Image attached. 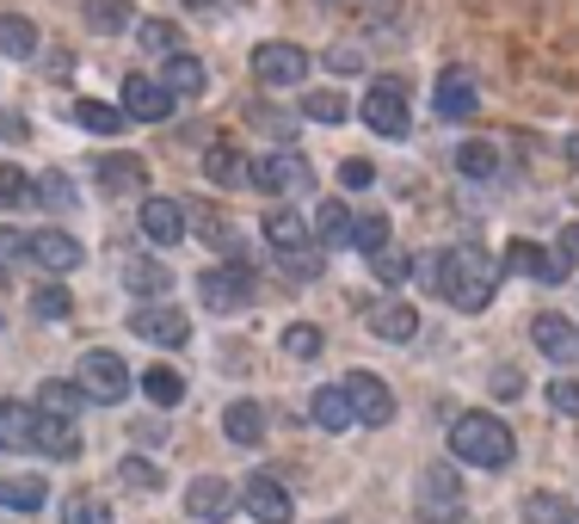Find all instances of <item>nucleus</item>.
I'll use <instances>...</instances> for the list:
<instances>
[{"instance_id":"obj_1","label":"nucleus","mask_w":579,"mask_h":524,"mask_svg":"<svg viewBox=\"0 0 579 524\" xmlns=\"http://www.w3.org/2000/svg\"><path fill=\"white\" fill-rule=\"evenodd\" d=\"M425 278H432L438 296L462 315H481L493 296H500V266H493L481 247H450V254L425 259Z\"/></svg>"},{"instance_id":"obj_2","label":"nucleus","mask_w":579,"mask_h":524,"mask_svg":"<svg viewBox=\"0 0 579 524\" xmlns=\"http://www.w3.org/2000/svg\"><path fill=\"white\" fill-rule=\"evenodd\" d=\"M450 457L474 463V469H506V463L518 457L512 426H506L500 414H457L450 419Z\"/></svg>"},{"instance_id":"obj_3","label":"nucleus","mask_w":579,"mask_h":524,"mask_svg":"<svg viewBox=\"0 0 579 524\" xmlns=\"http://www.w3.org/2000/svg\"><path fill=\"white\" fill-rule=\"evenodd\" d=\"M573 259H579V223H567L555 247H537V241H512V247H506V271L537 278V284H561L567 271H573Z\"/></svg>"},{"instance_id":"obj_4","label":"nucleus","mask_w":579,"mask_h":524,"mask_svg":"<svg viewBox=\"0 0 579 524\" xmlns=\"http://www.w3.org/2000/svg\"><path fill=\"white\" fill-rule=\"evenodd\" d=\"M357 111H364V123L376 136H408L413 130V106H408V81H401V75H376Z\"/></svg>"},{"instance_id":"obj_5","label":"nucleus","mask_w":579,"mask_h":524,"mask_svg":"<svg viewBox=\"0 0 579 524\" xmlns=\"http://www.w3.org/2000/svg\"><path fill=\"white\" fill-rule=\"evenodd\" d=\"M253 290H259V284H253V266L247 259H223V266H210L198 278V296H204V309L210 315H235V309H247L253 303Z\"/></svg>"},{"instance_id":"obj_6","label":"nucleus","mask_w":579,"mask_h":524,"mask_svg":"<svg viewBox=\"0 0 579 524\" xmlns=\"http://www.w3.org/2000/svg\"><path fill=\"white\" fill-rule=\"evenodd\" d=\"M75 383H80V395H87V402H99V407H118L124 395H130V364H124L118 352L92 346L87 358H80Z\"/></svg>"},{"instance_id":"obj_7","label":"nucleus","mask_w":579,"mask_h":524,"mask_svg":"<svg viewBox=\"0 0 579 524\" xmlns=\"http://www.w3.org/2000/svg\"><path fill=\"white\" fill-rule=\"evenodd\" d=\"M413 506H420L425 524H462V482H457V469H444V463L420 469V482H413Z\"/></svg>"},{"instance_id":"obj_8","label":"nucleus","mask_w":579,"mask_h":524,"mask_svg":"<svg viewBox=\"0 0 579 524\" xmlns=\"http://www.w3.org/2000/svg\"><path fill=\"white\" fill-rule=\"evenodd\" d=\"M247 179L259 191H308L315 186V167H308L296 148H265L259 161H247Z\"/></svg>"},{"instance_id":"obj_9","label":"nucleus","mask_w":579,"mask_h":524,"mask_svg":"<svg viewBox=\"0 0 579 524\" xmlns=\"http://www.w3.org/2000/svg\"><path fill=\"white\" fill-rule=\"evenodd\" d=\"M130 334L143 346H185L192 339V315L173 309V303H143V309H130Z\"/></svg>"},{"instance_id":"obj_10","label":"nucleus","mask_w":579,"mask_h":524,"mask_svg":"<svg viewBox=\"0 0 579 524\" xmlns=\"http://www.w3.org/2000/svg\"><path fill=\"white\" fill-rule=\"evenodd\" d=\"M340 389H345V402H352L357 426H389V419H395V395H389V383H382L376 370H352Z\"/></svg>"},{"instance_id":"obj_11","label":"nucleus","mask_w":579,"mask_h":524,"mask_svg":"<svg viewBox=\"0 0 579 524\" xmlns=\"http://www.w3.org/2000/svg\"><path fill=\"white\" fill-rule=\"evenodd\" d=\"M432 106L444 123H469L481 111V81H474V68H444L432 87Z\"/></svg>"},{"instance_id":"obj_12","label":"nucleus","mask_w":579,"mask_h":524,"mask_svg":"<svg viewBox=\"0 0 579 524\" xmlns=\"http://www.w3.org/2000/svg\"><path fill=\"white\" fill-rule=\"evenodd\" d=\"M308 50H296V43H259L253 50V75H259V87H303L308 81Z\"/></svg>"},{"instance_id":"obj_13","label":"nucleus","mask_w":579,"mask_h":524,"mask_svg":"<svg viewBox=\"0 0 579 524\" xmlns=\"http://www.w3.org/2000/svg\"><path fill=\"white\" fill-rule=\"evenodd\" d=\"M235 506H241V487L223 482V475H198V482L185 487V518L192 524H223Z\"/></svg>"},{"instance_id":"obj_14","label":"nucleus","mask_w":579,"mask_h":524,"mask_svg":"<svg viewBox=\"0 0 579 524\" xmlns=\"http://www.w3.org/2000/svg\"><path fill=\"white\" fill-rule=\"evenodd\" d=\"M241 506H247L259 524H290V512H296V494H290L277 475L259 469V475H247V482H241Z\"/></svg>"},{"instance_id":"obj_15","label":"nucleus","mask_w":579,"mask_h":524,"mask_svg":"<svg viewBox=\"0 0 579 524\" xmlns=\"http://www.w3.org/2000/svg\"><path fill=\"white\" fill-rule=\"evenodd\" d=\"M26 254L38 259L43 271H56V278H62V271H80V266H87V247H80L68 229H38V235H26Z\"/></svg>"},{"instance_id":"obj_16","label":"nucleus","mask_w":579,"mask_h":524,"mask_svg":"<svg viewBox=\"0 0 579 524\" xmlns=\"http://www.w3.org/2000/svg\"><path fill=\"white\" fill-rule=\"evenodd\" d=\"M124 118L130 123H167L173 93L160 81H148V75H130V81H124Z\"/></svg>"},{"instance_id":"obj_17","label":"nucleus","mask_w":579,"mask_h":524,"mask_svg":"<svg viewBox=\"0 0 579 524\" xmlns=\"http://www.w3.org/2000/svg\"><path fill=\"white\" fill-rule=\"evenodd\" d=\"M530 339H537V352H542V358H555V364L579 358V327L567 322V315H537V322H530Z\"/></svg>"},{"instance_id":"obj_18","label":"nucleus","mask_w":579,"mask_h":524,"mask_svg":"<svg viewBox=\"0 0 579 524\" xmlns=\"http://www.w3.org/2000/svg\"><path fill=\"white\" fill-rule=\"evenodd\" d=\"M143 235L155 247H173L185 235V204L179 198H143Z\"/></svg>"},{"instance_id":"obj_19","label":"nucleus","mask_w":579,"mask_h":524,"mask_svg":"<svg viewBox=\"0 0 579 524\" xmlns=\"http://www.w3.org/2000/svg\"><path fill=\"white\" fill-rule=\"evenodd\" d=\"M99 186H106L111 198H143V186H148L143 155H106V161H99Z\"/></svg>"},{"instance_id":"obj_20","label":"nucleus","mask_w":579,"mask_h":524,"mask_svg":"<svg viewBox=\"0 0 579 524\" xmlns=\"http://www.w3.org/2000/svg\"><path fill=\"white\" fill-rule=\"evenodd\" d=\"M0 451H38V407L0 402Z\"/></svg>"},{"instance_id":"obj_21","label":"nucleus","mask_w":579,"mask_h":524,"mask_svg":"<svg viewBox=\"0 0 579 524\" xmlns=\"http://www.w3.org/2000/svg\"><path fill=\"white\" fill-rule=\"evenodd\" d=\"M265 241L277 247V254H296V247H315V235H308V223L290 204H277V210H265Z\"/></svg>"},{"instance_id":"obj_22","label":"nucleus","mask_w":579,"mask_h":524,"mask_svg":"<svg viewBox=\"0 0 579 524\" xmlns=\"http://www.w3.org/2000/svg\"><path fill=\"white\" fill-rule=\"evenodd\" d=\"M352 204L345 198H321V210H315V247H352Z\"/></svg>"},{"instance_id":"obj_23","label":"nucleus","mask_w":579,"mask_h":524,"mask_svg":"<svg viewBox=\"0 0 579 524\" xmlns=\"http://www.w3.org/2000/svg\"><path fill=\"white\" fill-rule=\"evenodd\" d=\"M500 167H506V155H500V142H457V174L462 179H500Z\"/></svg>"},{"instance_id":"obj_24","label":"nucleus","mask_w":579,"mask_h":524,"mask_svg":"<svg viewBox=\"0 0 579 524\" xmlns=\"http://www.w3.org/2000/svg\"><path fill=\"white\" fill-rule=\"evenodd\" d=\"M223 432H228V444H265V407L259 402H228V414H223Z\"/></svg>"},{"instance_id":"obj_25","label":"nucleus","mask_w":579,"mask_h":524,"mask_svg":"<svg viewBox=\"0 0 579 524\" xmlns=\"http://www.w3.org/2000/svg\"><path fill=\"white\" fill-rule=\"evenodd\" d=\"M204 81H210V75H204V62H198V56H185V50H173V56H167V75H160V87H167L173 99L204 93Z\"/></svg>"},{"instance_id":"obj_26","label":"nucleus","mask_w":579,"mask_h":524,"mask_svg":"<svg viewBox=\"0 0 579 524\" xmlns=\"http://www.w3.org/2000/svg\"><path fill=\"white\" fill-rule=\"evenodd\" d=\"M370 334H376V339H395V346H408V339L420 334V315H413V303H382V309L370 315Z\"/></svg>"},{"instance_id":"obj_27","label":"nucleus","mask_w":579,"mask_h":524,"mask_svg":"<svg viewBox=\"0 0 579 524\" xmlns=\"http://www.w3.org/2000/svg\"><path fill=\"white\" fill-rule=\"evenodd\" d=\"M204 174H210L216 186H241V179H247V161H241V148L228 142V136H216V142L204 148Z\"/></svg>"},{"instance_id":"obj_28","label":"nucleus","mask_w":579,"mask_h":524,"mask_svg":"<svg viewBox=\"0 0 579 524\" xmlns=\"http://www.w3.org/2000/svg\"><path fill=\"white\" fill-rule=\"evenodd\" d=\"M43 475H0V506L7 512H43Z\"/></svg>"},{"instance_id":"obj_29","label":"nucleus","mask_w":579,"mask_h":524,"mask_svg":"<svg viewBox=\"0 0 579 524\" xmlns=\"http://www.w3.org/2000/svg\"><path fill=\"white\" fill-rule=\"evenodd\" d=\"M524 524H579V506L567 494H549V487H537V494L524 500Z\"/></svg>"},{"instance_id":"obj_30","label":"nucleus","mask_w":579,"mask_h":524,"mask_svg":"<svg viewBox=\"0 0 579 524\" xmlns=\"http://www.w3.org/2000/svg\"><path fill=\"white\" fill-rule=\"evenodd\" d=\"M43 402H38V414H50V419H68V426H75V414L80 407H87V395H80V383H62V377H50L43 383Z\"/></svg>"},{"instance_id":"obj_31","label":"nucleus","mask_w":579,"mask_h":524,"mask_svg":"<svg viewBox=\"0 0 579 524\" xmlns=\"http://www.w3.org/2000/svg\"><path fill=\"white\" fill-rule=\"evenodd\" d=\"M308 414H315L321 432H345L352 426V402H345L340 383H327V389H315V402H308Z\"/></svg>"},{"instance_id":"obj_32","label":"nucleus","mask_w":579,"mask_h":524,"mask_svg":"<svg viewBox=\"0 0 579 524\" xmlns=\"http://www.w3.org/2000/svg\"><path fill=\"white\" fill-rule=\"evenodd\" d=\"M143 395L155 407H179L185 402V377L173 370V364H155V370H143Z\"/></svg>"},{"instance_id":"obj_33","label":"nucleus","mask_w":579,"mask_h":524,"mask_svg":"<svg viewBox=\"0 0 579 524\" xmlns=\"http://www.w3.org/2000/svg\"><path fill=\"white\" fill-rule=\"evenodd\" d=\"M124 284H130V290L136 296H167L173 290V271L167 266H160V259H130V266H124Z\"/></svg>"},{"instance_id":"obj_34","label":"nucleus","mask_w":579,"mask_h":524,"mask_svg":"<svg viewBox=\"0 0 579 524\" xmlns=\"http://www.w3.org/2000/svg\"><path fill=\"white\" fill-rule=\"evenodd\" d=\"M0 50L19 56V62H26V56H38V26H31V19H19V13H7V19H0Z\"/></svg>"},{"instance_id":"obj_35","label":"nucleus","mask_w":579,"mask_h":524,"mask_svg":"<svg viewBox=\"0 0 579 524\" xmlns=\"http://www.w3.org/2000/svg\"><path fill=\"white\" fill-rule=\"evenodd\" d=\"M303 118L308 123H345V118H352V99L327 93V87H321V93H303Z\"/></svg>"},{"instance_id":"obj_36","label":"nucleus","mask_w":579,"mask_h":524,"mask_svg":"<svg viewBox=\"0 0 579 524\" xmlns=\"http://www.w3.org/2000/svg\"><path fill=\"white\" fill-rule=\"evenodd\" d=\"M75 123H80V130H99V136H118L130 118H124L118 106H99V99H80V106H75Z\"/></svg>"},{"instance_id":"obj_37","label":"nucleus","mask_w":579,"mask_h":524,"mask_svg":"<svg viewBox=\"0 0 579 524\" xmlns=\"http://www.w3.org/2000/svg\"><path fill=\"white\" fill-rule=\"evenodd\" d=\"M31 315H38V322H68V315H75V296H68L62 284H38V290H31Z\"/></svg>"},{"instance_id":"obj_38","label":"nucleus","mask_w":579,"mask_h":524,"mask_svg":"<svg viewBox=\"0 0 579 524\" xmlns=\"http://www.w3.org/2000/svg\"><path fill=\"white\" fill-rule=\"evenodd\" d=\"M277 266H284V278L315 284L321 271H327V254H321V247H296V254H277Z\"/></svg>"},{"instance_id":"obj_39","label":"nucleus","mask_w":579,"mask_h":524,"mask_svg":"<svg viewBox=\"0 0 579 524\" xmlns=\"http://www.w3.org/2000/svg\"><path fill=\"white\" fill-rule=\"evenodd\" d=\"M80 13H87V26L99 31V38H111V31L130 26V7H124V0H87Z\"/></svg>"},{"instance_id":"obj_40","label":"nucleus","mask_w":579,"mask_h":524,"mask_svg":"<svg viewBox=\"0 0 579 524\" xmlns=\"http://www.w3.org/2000/svg\"><path fill=\"white\" fill-rule=\"evenodd\" d=\"M284 352H290L296 364H315V358H321V327H315V322H290V327H284Z\"/></svg>"},{"instance_id":"obj_41","label":"nucleus","mask_w":579,"mask_h":524,"mask_svg":"<svg viewBox=\"0 0 579 524\" xmlns=\"http://www.w3.org/2000/svg\"><path fill=\"white\" fill-rule=\"evenodd\" d=\"M0 204H7V210H19V204H38V179H31L26 167H0Z\"/></svg>"},{"instance_id":"obj_42","label":"nucleus","mask_w":579,"mask_h":524,"mask_svg":"<svg viewBox=\"0 0 579 524\" xmlns=\"http://www.w3.org/2000/svg\"><path fill=\"white\" fill-rule=\"evenodd\" d=\"M118 482L136 487V494H160V482H167V475H160V463H148V457H124L118 463Z\"/></svg>"},{"instance_id":"obj_43","label":"nucleus","mask_w":579,"mask_h":524,"mask_svg":"<svg viewBox=\"0 0 579 524\" xmlns=\"http://www.w3.org/2000/svg\"><path fill=\"white\" fill-rule=\"evenodd\" d=\"M352 247H364V254H382V247H395V241H389V216H382V210L357 216V223H352Z\"/></svg>"},{"instance_id":"obj_44","label":"nucleus","mask_w":579,"mask_h":524,"mask_svg":"<svg viewBox=\"0 0 579 524\" xmlns=\"http://www.w3.org/2000/svg\"><path fill=\"white\" fill-rule=\"evenodd\" d=\"M62 524H111V506L99 494H75L62 500Z\"/></svg>"},{"instance_id":"obj_45","label":"nucleus","mask_w":579,"mask_h":524,"mask_svg":"<svg viewBox=\"0 0 579 524\" xmlns=\"http://www.w3.org/2000/svg\"><path fill=\"white\" fill-rule=\"evenodd\" d=\"M370 271H376L382 284H408V271H413V259L401 254V247H382V254H370Z\"/></svg>"},{"instance_id":"obj_46","label":"nucleus","mask_w":579,"mask_h":524,"mask_svg":"<svg viewBox=\"0 0 579 524\" xmlns=\"http://www.w3.org/2000/svg\"><path fill=\"white\" fill-rule=\"evenodd\" d=\"M136 43H143V50L173 56V50H179V31H173L167 19H143V26H136Z\"/></svg>"},{"instance_id":"obj_47","label":"nucleus","mask_w":579,"mask_h":524,"mask_svg":"<svg viewBox=\"0 0 579 524\" xmlns=\"http://www.w3.org/2000/svg\"><path fill=\"white\" fill-rule=\"evenodd\" d=\"M542 395H549V407H555V414L579 419V377H555V383H549V389H542Z\"/></svg>"},{"instance_id":"obj_48","label":"nucleus","mask_w":579,"mask_h":524,"mask_svg":"<svg viewBox=\"0 0 579 524\" xmlns=\"http://www.w3.org/2000/svg\"><path fill=\"white\" fill-rule=\"evenodd\" d=\"M321 62H327L333 75H357V68H364V50H357V43H333V50L321 56Z\"/></svg>"},{"instance_id":"obj_49","label":"nucleus","mask_w":579,"mask_h":524,"mask_svg":"<svg viewBox=\"0 0 579 524\" xmlns=\"http://www.w3.org/2000/svg\"><path fill=\"white\" fill-rule=\"evenodd\" d=\"M38 204H75L68 179H62V174H43V179H38Z\"/></svg>"},{"instance_id":"obj_50","label":"nucleus","mask_w":579,"mask_h":524,"mask_svg":"<svg viewBox=\"0 0 579 524\" xmlns=\"http://www.w3.org/2000/svg\"><path fill=\"white\" fill-rule=\"evenodd\" d=\"M364 19L370 26H389V19H401V0H364Z\"/></svg>"},{"instance_id":"obj_51","label":"nucleus","mask_w":579,"mask_h":524,"mask_svg":"<svg viewBox=\"0 0 579 524\" xmlns=\"http://www.w3.org/2000/svg\"><path fill=\"white\" fill-rule=\"evenodd\" d=\"M340 179H345L352 191H364L370 179H376V167H370V161H345V167H340Z\"/></svg>"},{"instance_id":"obj_52","label":"nucleus","mask_w":579,"mask_h":524,"mask_svg":"<svg viewBox=\"0 0 579 524\" xmlns=\"http://www.w3.org/2000/svg\"><path fill=\"white\" fill-rule=\"evenodd\" d=\"M19 254H26V235H19V229H0V266H13Z\"/></svg>"},{"instance_id":"obj_53","label":"nucleus","mask_w":579,"mask_h":524,"mask_svg":"<svg viewBox=\"0 0 579 524\" xmlns=\"http://www.w3.org/2000/svg\"><path fill=\"white\" fill-rule=\"evenodd\" d=\"M493 389H500V395H506V402H512V395H518V389H524V383H518V370H493Z\"/></svg>"},{"instance_id":"obj_54","label":"nucleus","mask_w":579,"mask_h":524,"mask_svg":"<svg viewBox=\"0 0 579 524\" xmlns=\"http://www.w3.org/2000/svg\"><path fill=\"white\" fill-rule=\"evenodd\" d=\"M567 161H573V167H579V136H573V142H567Z\"/></svg>"},{"instance_id":"obj_55","label":"nucleus","mask_w":579,"mask_h":524,"mask_svg":"<svg viewBox=\"0 0 579 524\" xmlns=\"http://www.w3.org/2000/svg\"><path fill=\"white\" fill-rule=\"evenodd\" d=\"M321 524H345V518H321Z\"/></svg>"},{"instance_id":"obj_56","label":"nucleus","mask_w":579,"mask_h":524,"mask_svg":"<svg viewBox=\"0 0 579 524\" xmlns=\"http://www.w3.org/2000/svg\"><path fill=\"white\" fill-rule=\"evenodd\" d=\"M192 7H210V0H192Z\"/></svg>"},{"instance_id":"obj_57","label":"nucleus","mask_w":579,"mask_h":524,"mask_svg":"<svg viewBox=\"0 0 579 524\" xmlns=\"http://www.w3.org/2000/svg\"><path fill=\"white\" fill-rule=\"evenodd\" d=\"M0 327H7V315H0Z\"/></svg>"}]
</instances>
